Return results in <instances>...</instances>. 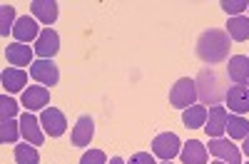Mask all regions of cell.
Returning <instances> with one entry per match:
<instances>
[{
	"label": "cell",
	"instance_id": "31",
	"mask_svg": "<svg viewBox=\"0 0 249 164\" xmlns=\"http://www.w3.org/2000/svg\"><path fill=\"white\" fill-rule=\"evenodd\" d=\"M110 164H124V162H122L120 157H112V159H110Z\"/></svg>",
	"mask_w": 249,
	"mask_h": 164
},
{
	"label": "cell",
	"instance_id": "27",
	"mask_svg": "<svg viewBox=\"0 0 249 164\" xmlns=\"http://www.w3.org/2000/svg\"><path fill=\"white\" fill-rule=\"evenodd\" d=\"M219 8L227 13V15H232V17H239L247 8H249V3L247 0H222L219 3Z\"/></svg>",
	"mask_w": 249,
	"mask_h": 164
},
{
	"label": "cell",
	"instance_id": "8",
	"mask_svg": "<svg viewBox=\"0 0 249 164\" xmlns=\"http://www.w3.org/2000/svg\"><path fill=\"white\" fill-rule=\"evenodd\" d=\"M33 50H35V55H40V60H53V55H57V50H60V35L53 28H43Z\"/></svg>",
	"mask_w": 249,
	"mask_h": 164
},
{
	"label": "cell",
	"instance_id": "25",
	"mask_svg": "<svg viewBox=\"0 0 249 164\" xmlns=\"http://www.w3.org/2000/svg\"><path fill=\"white\" fill-rule=\"evenodd\" d=\"M18 134H20V122H15V119L0 122V142H3V145H10V142H15Z\"/></svg>",
	"mask_w": 249,
	"mask_h": 164
},
{
	"label": "cell",
	"instance_id": "26",
	"mask_svg": "<svg viewBox=\"0 0 249 164\" xmlns=\"http://www.w3.org/2000/svg\"><path fill=\"white\" fill-rule=\"evenodd\" d=\"M18 102L10 97V95H3V97H0V119H13L15 115H18Z\"/></svg>",
	"mask_w": 249,
	"mask_h": 164
},
{
	"label": "cell",
	"instance_id": "33",
	"mask_svg": "<svg viewBox=\"0 0 249 164\" xmlns=\"http://www.w3.org/2000/svg\"><path fill=\"white\" fill-rule=\"evenodd\" d=\"M162 164H172V162H162Z\"/></svg>",
	"mask_w": 249,
	"mask_h": 164
},
{
	"label": "cell",
	"instance_id": "1",
	"mask_svg": "<svg viewBox=\"0 0 249 164\" xmlns=\"http://www.w3.org/2000/svg\"><path fill=\"white\" fill-rule=\"evenodd\" d=\"M230 35H227V30H219V28H210L204 30L199 37H197V57L202 60L204 65H219L227 60V55H230Z\"/></svg>",
	"mask_w": 249,
	"mask_h": 164
},
{
	"label": "cell",
	"instance_id": "35",
	"mask_svg": "<svg viewBox=\"0 0 249 164\" xmlns=\"http://www.w3.org/2000/svg\"><path fill=\"white\" fill-rule=\"evenodd\" d=\"M247 164H249V162H247Z\"/></svg>",
	"mask_w": 249,
	"mask_h": 164
},
{
	"label": "cell",
	"instance_id": "29",
	"mask_svg": "<svg viewBox=\"0 0 249 164\" xmlns=\"http://www.w3.org/2000/svg\"><path fill=\"white\" fill-rule=\"evenodd\" d=\"M127 164H157V162H155V157H152L150 152H137V154L130 157Z\"/></svg>",
	"mask_w": 249,
	"mask_h": 164
},
{
	"label": "cell",
	"instance_id": "21",
	"mask_svg": "<svg viewBox=\"0 0 249 164\" xmlns=\"http://www.w3.org/2000/svg\"><path fill=\"white\" fill-rule=\"evenodd\" d=\"M227 35L237 43H244L249 40V17L239 15V17H230V23H227Z\"/></svg>",
	"mask_w": 249,
	"mask_h": 164
},
{
	"label": "cell",
	"instance_id": "14",
	"mask_svg": "<svg viewBox=\"0 0 249 164\" xmlns=\"http://www.w3.org/2000/svg\"><path fill=\"white\" fill-rule=\"evenodd\" d=\"M33 55H35V50L30 48V45H23V43H10L8 48H5V57L10 60V65H15V67H30L35 60H33Z\"/></svg>",
	"mask_w": 249,
	"mask_h": 164
},
{
	"label": "cell",
	"instance_id": "32",
	"mask_svg": "<svg viewBox=\"0 0 249 164\" xmlns=\"http://www.w3.org/2000/svg\"><path fill=\"white\" fill-rule=\"evenodd\" d=\"M212 164H227V162H222V159H217V162H212Z\"/></svg>",
	"mask_w": 249,
	"mask_h": 164
},
{
	"label": "cell",
	"instance_id": "20",
	"mask_svg": "<svg viewBox=\"0 0 249 164\" xmlns=\"http://www.w3.org/2000/svg\"><path fill=\"white\" fill-rule=\"evenodd\" d=\"M207 115H210V110H207L204 105H192V107H187L182 112V122H184L187 130H199V127L204 130Z\"/></svg>",
	"mask_w": 249,
	"mask_h": 164
},
{
	"label": "cell",
	"instance_id": "4",
	"mask_svg": "<svg viewBox=\"0 0 249 164\" xmlns=\"http://www.w3.org/2000/svg\"><path fill=\"white\" fill-rule=\"evenodd\" d=\"M179 152H182V142L172 132H162V134H157L152 139V154L164 159V162H172Z\"/></svg>",
	"mask_w": 249,
	"mask_h": 164
},
{
	"label": "cell",
	"instance_id": "23",
	"mask_svg": "<svg viewBox=\"0 0 249 164\" xmlns=\"http://www.w3.org/2000/svg\"><path fill=\"white\" fill-rule=\"evenodd\" d=\"M13 23H18V20H15V8L10 3H3V5H0V35L8 37L13 33V28H15Z\"/></svg>",
	"mask_w": 249,
	"mask_h": 164
},
{
	"label": "cell",
	"instance_id": "17",
	"mask_svg": "<svg viewBox=\"0 0 249 164\" xmlns=\"http://www.w3.org/2000/svg\"><path fill=\"white\" fill-rule=\"evenodd\" d=\"M227 75L234 85H247L249 82V57L247 55H234L230 57V65H227Z\"/></svg>",
	"mask_w": 249,
	"mask_h": 164
},
{
	"label": "cell",
	"instance_id": "13",
	"mask_svg": "<svg viewBox=\"0 0 249 164\" xmlns=\"http://www.w3.org/2000/svg\"><path fill=\"white\" fill-rule=\"evenodd\" d=\"M40 30L37 28V23L30 17V15H25V17H18V23H15V28H13V37H15V43H23V45H28V43H35V40L40 37Z\"/></svg>",
	"mask_w": 249,
	"mask_h": 164
},
{
	"label": "cell",
	"instance_id": "34",
	"mask_svg": "<svg viewBox=\"0 0 249 164\" xmlns=\"http://www.w3.org/2000/svg\"><path fill=\"white\" fill-rule=\"evenodd\" d=\"M247 85H249V82H247Z\"/></svg>",
	"mask_w": 249,
	"mask_h": 164
},
{
	"label": "cell",
	"instance_id": "6",
	"mask_svg": "<svg viewBox=\"0 0 249 164\" xmlns=\"http://www.w3.org/2000/svg\"><path fill=\"white\" fill-rule=\"evenodd\" d=\"M20 134H23L28 139V145L33 147H40L45 142V130L43 125H40V119L33 115V112H25V115H20Z\"/></svg>",
	"mask_w": 249,
	"mask_h": 164
},
{
	"label": "cell",
	"instance_id": "22",
	"mask_svg": "<svg viewBox=\"0 0 249 164\" xmlns=\"http://www.w3.org/2000/svg\"><path fill=\"white\" fill-rule=\"evenodd\" d=\"M227 132H230V139H247L249 122L242 115H230V119H227Z\"/></svg>",
	"mask_w": 249,
	"mask_h": 164
},
{
	"label": "cell",
	"instance_id": "2",
	"mask_svg": "<svg viewBox=\"0 0 249 164\" xmlns=\"http://www.w3.org/2000/svg\"><path fill=\"white\" fill-rule=\"evenodd\" d=\"M195 85H197V97H199L202 102H210L212 107H217V105H219V99L227 97L224 82H222V77H219L212 67H204V70L197 75Z\"/></svg>",
	"mask_w": 249,
	"mask_h": 164
},
{
	"label": "cell",
	"instance_id": "10",
	"mask_svg": "<svg viewBox=\"0 0 249 164\" xmlns=\"http://www.w3.org/2000/svg\"><path fill=\"white\" fill-rule=\"evenodd\" d=\"M224 102H227V107H230V112L242 115V117L249 115V87H244V85L230 87V90H227Z\"/></svg>",
	"mask_w": 249,
	"mask_h": 164
},
{
	"label": "cell",
	"instance_id": "3",
	"mask_svg": "<svg viewBox=\"0 0 249 164\" xmlns=\"http://www.w3.org/2000/svg\"><path fill=\"white\" fill-rule=\"evenodd\" d=\"M195 99H197V85H195V80H190V77L177 80L175 87L170 90V105L177 107V110H182V112L187 107H192Z\"/></svg>",
	"mask_w": 249,
	"mask_h": 164
},
{
	"label": "cell",
	"instance_id": "28",
	"mask_svg": "<svg viewBox=\"0 0 249 164\" xmlns=\"http://www.w3.org/2000/svg\"><path fill=\"white\" fill-rule=\"evenodd\" d=\"M80 164H107V157H105L102 149H90V152L82 154Z\"/></svg>",
	"mask_w": 249,
	"mask_h": 164
},
{
	"label": "cell",
	"instance_id": "24",
	"mask_svg": "<svg viewBox=\"0 0 249 164\" xmlns=\"http://www.w3.org/2000/svg\"><path fill=\"white\" fill-rule=\"evenodd\" d=\"M15 162L18 164H37L40 162V154H37V149L33 147V145H18L15 147Z\"/></svg>",
	"mask_w": 249,
	"mask_h": 164
},
{
	"label": "cell",
	"instance_id": "11",
	"mask_svg": "<svg viewBox=\"0 0 249 164\" xmlns=\"http://www.w3.org/2000/svg\"><path fill=\"white\" fill-rule=\"evenodd\" d=\"M210 152L227 164H242V152L232 145V139H210Z\"/></svg>",
	"mask_w": 249,
	"mask_h": 164
},
{
	"label": "cell",
	"instance_id": "19",
	"mask_svg": "<svg viewBox=\"0 0 249 164\" xmlns=\"http://www.w3.org/2000/svg\"><path fill=\"white\" fill-rule=\"evenodd\" d=\"M30 10L43 25H53L57 20V3L55 0H33Z\"/></svg>",
	"mask_w": 249,
	"mask_h": 164
},
{
	"label": "cell",
	"instance_id": "12",
	"mask_svg": "<svg viewBox=\"0 0 249 164\" xmlns=\"http://www.w3.org/2000/svg\"><path fill=\"white\" fill-rule=\"evenodd\" d=\"M23 107L28 110V112H35V110H45L48 105H50V92H48V87H43V85H33V87H28L25 92H23Z\"/></svg>",
	"mask_w": 249,
	"mask_h": 164
},
{
	"label": "cell",
	"instance_id": "18",
	"mask_svg": "<svg viewBox=\"0 0 249 164\" xmlns=\"http://www.w3.org/2000/svg\"><path fill=\"white\" fill-rule=\"evenodd\" d=\"M179 157H182L184 164H207V159H210V152H207V147L202 145V142L190 139L187 145H182Z\"/></svg>",
	"mask_w": 249,
	"mask_h": 164
},
{
	"label": "cell",
	"instance_id": "5",
	"mask_svg": "<svg viewBox=\"0 0 249 164\" xmlns=\"http://www.w3.org/2000/svg\"><path fill=\"white\" fill-rule=\"evenodd\" d=\"M30 77L37 82V85L53 87L60 80V70H57V65L53 63V60H35V63L30 65Z\"/></svg>",
	"mask_w": 249,
	"mask_h": 164
},
{
	"label": "cell",
	"instance_id": "9",
	"mask_svg": "<svg viewBox=\"0 0 249 164\" xmlns=\"http://www.w3.org/2000/svg\"><path fill=\"white\" fill-rule=\"evenodd\" d=\"M227 119H230V115H227V107H210V115H207V122H204V132L207 137L212 139H219L224 132H227Z\"/></svg>",
	"mask_w": 249,
	"mask_h": 164
},
{
	"label": "cell",
	"instance_id": "16",
	"mask_svg": "<svg viewBox=\"0 0 249 164\" xmlns=\"http://www.w3.org/2000/svg\"><path fill=\"white\" fill-rule=\"evenodd\" d=\"M92 134H95V122H92V117H80L77 122H75V127H72V145L75 147H88L90 145V139H92Z\"/></svg>",
	"mask_w": 249,
	"mask_h": 164
},
{
	"label": "cell",
	"instance_id": "15",
	"mask_svg": "<svg viewBox=\"0 0 249 164\" xmlns=\"http://www.w3.org/2000/svg\"><path fill=\"white\" fill-rule=\"evenodd\" d=\"M28 72L20 70V67H8L3 70V90L5 95H13V92H20V90H28Z\"/></svg>",
	"mask_w": 249,
	"mask_h": 164
},
{
	"label": "cell",
	"instance_id": "7",
	"mask_svg": "<svg viewBox=\"0 0 249 164\" xmlns=\"http://www.w3.org/2000/svg\"><path fill=\"white\" fill-rule=\"evenodd\" d=\"M40 125H43L48 137H62L65 130H68L65 115H62L57 107H45L43 112H40Z\"/></svg>",
	"mask_w": 249,
	"mask_h": 164
},
{
	"label": "cell",
	"instance_id": "30",
	"mask_svg": "<svg viewBox=\"0 0 249 164\" xmlns=\"http://www.w3.org/2000/svg\"><path fill=\"white\" fill-rule=\"evenodd\" d=\"M242 152L249 157V134H247V139H244V145H242Z\"/></svg>",
	"mask_w": 249,
	"mask_h": 164
}]
</instances>
